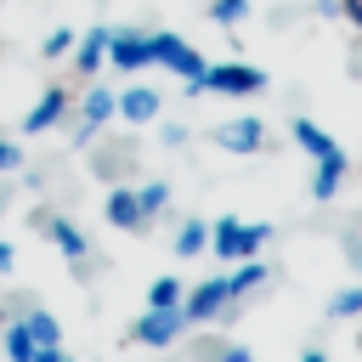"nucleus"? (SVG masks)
<instances>
[{
	"mask_svg": "<svg viewBox=\"0 0 362 362\" xmlns=\"http://www.w3.org/2000/svg\"><path fill=\"white\" fill-rule=\"evenodd\" d=\"M136 198H141V209H147V221H153V215H164V209H170V181H141V187H136Z\"/></svg>",
	"mask_w": 362,
	"mask_h": 362,
	"instance_id": "19",
	"label": "nucleus"
},
{
	"mask_svg": "<svg viewBox=\"0 0 362 362\" xmlns=\"http://www.w3.org/2000/svg\"><path fill=\"white\" fill-rule=\"evenodd\" d=\"M11 266H17V255H11V243H0V277H11Z\"/></svg>",
	"mask_w": 362,
	"mask_h": 362,
	"instance_id": "30",
	"label": "nucleus"
},
{
	"mask_svg": "<svg viewBox=\"0 0 362 362\" xmlns=\"http://www.w3.org/2000/svg\"><path fill=\"white\" fill-rule=\"evenodd\" d=\"M74 40H79L74 28H51V34H45V45H40V57H45V62H62V57L74 51Z\"/></svg>",
	"mask_w": 362,
	"mask_h": 362,
	"instance_id": "23",
	"label": "nucleus"
},
{
	"mask_svg": "<svg viewBox=\"0 0 362 362\" xmlns=\"http://www.w3.org/2000/svg\"><path fill=\"white\" fill-rule=\"evenodd\" d=\"M102 215H107V226H119V232H147V209H141L136 187H113V192L102 198Z\"/></svg>",
	"mask_w": 362,
	"mask_h": 362,
	"instance_id": "9",
	"label": "nucleus"
},
{
	"mask_svg": "<svg viewBox=\"0 0 362 362\" xmlns=\"http://www.w3.org/2000/svg\"><path fill=\"white\" fill-rule=\"evenodd\" d=\"M226 311H232V288H226L221 272L204 277L192 294H181V317H187V322H215V317H226Z\"/></svg>",
	"mask_w": 362,
	"mask_h": 362,
	"instance_id": "4",
	"label": "nucleus"
},
{
	"mask_svg": "<svg viewBox=\"0 0 362 362\" xmlns=\"http://www.w3.org/2000/svg\"><path fill=\"white\" fill-rule=\"evenodd\" d=\"M62 119H68V85H45L40 102L23 113V136H45V130H57Z\"/></svg>",
	"mask_w": 362,
	"mask_h": 362,
	"instance_id": "6",
	"label": "nucleus"
},
{
	"mask_svg": "<svg viewBox=\"0 0 362 362\" xmlns=\"http://www.w3.org/2000/svg\"><path fill=\"white\" fill-rule=\"evenodd\" d=\"M249 17V0H209V23H221V28H238Z\"/></svg>",
	"mask_w": 362,
	"mask_h": 362,
	"instance_id": "22",
	"label": "nucleus"
},
{
	"mask_svg": "<svg viewBox=\"0 0 362 362\" xmlns=\"http://www.w3.org/2000/svg\"><path fill=\"white\" fill-rule=\"evenodd\" d=\"M209 255L215 260H243V221L238 215H221V221H209Z\"/></svg>",
	"mask_w": 362,
	"mask_h": 362,
	"instance_id": "12",
	"label": "nucleus"
},
{
	"mask_svg": "<svg viewBox=\"0 0 362 362\" xmlns=\"http://www.w3.org/2000/svg\"><path fill=\"white\" fill-rule=\"evenodd\" d=\"M221 362H255V351H243V345H226V351H221Z\"/></svg>",
	"mask_w": 362,
	"mask_h": 362,
	"instance_id": "27",
	"label": "nucleus"
},
{
	"mask_svg": "<svg viewBox=\"0 0 362 362\" xmlns=\"http://www.w3.org/2000/svg\"><path fill=\"white\" fill-rule=\"evenodd\" d=\"M23 322H28V334H34L40 345H62V322H57L51 311H28Z\"/></svg>",
	"mask_w": 362,
	"mask_h": 362,
	"instance_id": "20",
	"label": "nucleus"
},
{
	"mask_svg": "<svg viewBox=\"0 0 362 362\" xmlns=\"http://www.w3.org/2000/svg\"><path fill=\"white\" fill-rule=\"evenodd\" d=\"M181 294H187V288H181V283H175L170 272L147 283V305H181Z\"/></svg>",
	"mask_w": 362,
	"mask_h": 362,
	"instance_id": "21",
	"label": "nucleus"
},
{
	"mask_svg": "<svg viewBox=\"0 0 362 362\" xmlns=\"http://www.w3.org/2000/svg\"><path fill=\"white\" fill-rule=\"evenodd\" d=\"M113 102H119V90H113V85H90V90L79 96V124H74V141H90V136L113 119Z\"/></svg>",
	"mask_w": 362,
	"mask_h": 362,
	"instance_id": "7",
	"label": "nucleus"
},
{
	"mask_svg": "<svg viewBox=\"0 0 362 362\" xmlns=\"http://www.w3.org/2000/svg\"><path fill=\"white\" fill-rule=\"evenodd\" d=\"M187 136H192L187 124H158V141H164V147H187Z\"/></svg>",
	"mask_w": 362,
	"mask_h": 362,
	"instance_id": "26",
	"label": "nucleus"
},
{
	"mask_svg": "<svg viewBox=\"0 0 362 362\" xmlns=\"http://www.w3.org/2000/svg\"><path fill=\"white\" fill-rule=\"evenodd\" d=\"M328 317L339 322V317H362V288H339L334 300H328Z\"/></svg>",
	"mask_w": 362,
	"mask_h": 362,
	"instance_id": "24",
	"label": "nucleus"
},
{
	"mask_svg": "<svg viewBox=\"0 0 362 362\" xmlns=\"http://www.w3.org/2000/svg\"><path fill=\"white\" fill-rule=\"evenodd\" d=\"M0 351H6V362H34L40 339L28 334V322H23V317H6V328H0Z\"/></svg>",
	"mask_w": 362,
	"mask_h": 362,
	"instance_id": "15",
	"label": "nucleus"
},
{
	"mask_svg": "<svg viewBox=\"0 0 362 362\" xmlns=\"http://www.w3.org/2000/svg\"><path fill=\"white\" fill-rule=\"evenodd\" d=\"M187 328H192V322L181 317V305H147V317H136L130 339H136V345H153V351H164V345H175Z\"/></svg>",
	"mask_w": 362,
	"mask_h": 362,
	"instance_id": "3",
	"label": "nucleus"
},
{
	"mask_svg": "<svg viewBox=\"0 0 362 362\" xmlns=\"http://www.w3.org/2000/svg\"><path fill=\"white\" fill-rule=\"evenodd\" d=\"M147 62H158L164 74H175V79H187V85L204 74L198 45H192V40H181L175 28H153V34H147Z\"/></svg>",
	"mask_w": 362,
	"mask_h": 362,
	"instance_id": "2",
	"label": "nucleus"
},
{
	"mask_svg": "<svg viewBox=\"0 0 362 362\" xmlns=\"http://www.w3.org/2000/svg\"><path fill=\"white\" fill-rule=\"evenodd\" d=\"M0 328H6V311H0Z\"/></svg>",
	"mask_w": 362,
	"mask_h": 362,
	"instance_id": "32",
	"label": "nucleus"
},
{
	"mask_svg": "<svg viewBox=\"0 0 362 362\" xmlns=\"http://www.w3.org/2000/svg\"><path fill=\"white\" fill-rule=\"evenodd\" d=\"M17 170H23V141L0 136V175H17Z\"/></svg>",
	"mask_w": 362,
	"mask_h": 362,
	"instance_id": "25",
	"label": "nucleus"
},
{
	"mask_svg": "<svg viewBox=\"0 0 362 362\" xmlns=\"http://www.w3.org/2000/svg\"><path fill=\"white\" fill-rule=\"evenodd\" d=\"M215 147H226V153H260V147H266V124H260L255 113L226 119V124L215 130Z\"/></svg>",
	"mask_w": 362,
	"mask_h": 362,
	"instance_id": "10",
	"label": "nucleus"
},
{
	"mask_svg": "<svg viewBox=\"0 0 362 362\" xmlns=\"http://www.w3.org/2000/svg\"><path fill=\"white\" fill-rule=\"evenodd\" d=\"M102 62H107V28L79 34V40H74V74H85V79H90Z\"/></svg>",
	"mask_w": 362,
	"mask_h": 362,
	"instance_id": "14",
	"label": "nucleus"
},
{
	"mask_svg": "<svg viewBox=\"0 0 362 362\" xmlns=\"http://www.w3.org/2000/svg\"><path fill=\"white\" fill-rule=\"evenodd\" d=\"M266 74L255 62H204V74L192 79V96H260Z\"/></svg>",
	"mask_w": 362,
	"mask_h": 362,
	"instance_id": "1",
	"label": "nucleus"
},
{
	"mask_svg": "<svg viewBox=\"0 0 362 362\" xmlns=\"http://www.w3.org/2000/svg\"><path fill=\"white\" fill-rule=\"evenodd\" d=\"M45 238H51V243H57V249H62L68 260H85V255H90L85 232H79V226H74L68 215H51V221H45Z\"/></svg>",
	"mask_w": 362,
	"mask_h": 362,
	"instance_id": "17",
	"label": "nucleus"
},
{
	"mask_svg": "<svg viewBox=\"0 0 362 362\" xmlns=\"http://www.w3.org/2000/svg\"><path fill=\"white\" fill-rule=\"evenodd\" d=\"M339 17H351V23L362 28V0H339Z\"/></svg>",
	"mask_w": 362,
	"mask_h": 362,
	"instance_id": "29",
	"label": "nucleus"
},
{
	"mask_svg": "<svg viewBox=\"0 0 362 362\" xmlns=\"http://www.w3.org/2000/svg\"><path fill=\"white\" fill-rule=\"evenodd\" d=\"M107 62L119 74H141L147 68V34L141 28H107Z\"/></svg>",
	"mask_w": 362,
	"mask_h": 362,
	"instance_id": "8",
	"label": "nucleus"
},
{
	"mask_svg": "<svg viewBox=\"0 0 362 362\" xmlns=\"http://www.w3.org/2000/svg\"><path fill=\"white\" fill-rule=\"evenodd\" d=\"M204 249H209V221H181V232H175V255L192 260V255H204Z\"/></svg>",
	"mask_w": 362,
	"mask_h": 362,
	"instance_id": "18",
	"label": "nucleus"
},
{
	"mask_svg": "<svg viewBox=\"0 0 362 362\" xmlns=\"http://www.w3.org/2000/svg\"><path fill=\"white\" fill-rule=\"evenodd\" d=\"M300 362H328V356H322V351H305V356H300Z\"/></svg>",
	"mask_w": 362,
	"mask_h": 362,
	"instance_id": "31",
	"label": "nucleus"
},
{
	"mask_svg": "<svg viewBox=\"0 0 362 362\" xmlns=\"http://www.w3.org/2000/svg\"><path fill=\"white\" fill-rule=\"evenodd\" d=\"M158 113H164V90L158 85H124L119 102H113V119H124V124H153Z\"/></svg>",
	"mask_w": 362,
	"mask_h": 362,
	"instance_id": "5",
	"label": "nucleus"
},
{
	"mask_svg": "<svg viewBox=\"0 0 362 362\" xmlns=\"http://www.w3.org/2000/svg\"><path fill=\"white\" fill-rule=\"evenodd\" d=\"M288 136H294V147H300L305 158H322V153H334V147H339L317 119H294V124H288Z\"/></svg>",
	"mask_w": 362,
	"mask_h": 362,
	"instance_id": "16",
	"label": "nucleus"
},
{
	"mask_svg": "<svg viewBox=\"0 0 362 362\" xmlns=\"http://www.w3.org/2000/svg\"><path fill=\"white\" fill-rule=\"evenodd\" d=\"M339 187H345V153L334 147V153H322L317 170H311V198H317V204H334Z\"/></svg>",
	"mask_w": 362,
	"mask_h": 362,
	"instance_id": "11",
	"label": "nucleus"
},
{
	"mask_svg": "<svg viewBox=\"0 0 362 362\" xmlns=\"http://www.w3.org/2000/svg\"><path fill=\"white\" fill-rule=\"evenodd\" d=\"M238 272H226V288H232V305L243 300V294H255V288H266L272 283V266L260 260V255H243V260H232Z\"/></svg>",
	"mask_w": 362,
	"mask_h": 362,
	"instance_id": "13",
	"label": "nucleus"
},
{
	"mask_svg": "<svg viewBox=\"0 0 362 362\" xmlns=\"http://www.w3.org/2000/svg\"><path fill=\"white\" fill-rule=\"evenodd\" d=\"M34 362H68V356H62V345H40V351H34Z\"/></svg>",
	"mask_w": 362,
	"mask_h": 362,
	"instance_id": "28",
	"label": "nucleus"
}]
</instances>
